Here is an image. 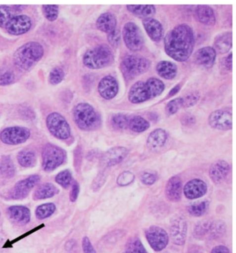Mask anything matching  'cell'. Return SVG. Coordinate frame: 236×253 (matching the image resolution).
<instances>
[{"label": "cell", "mask_w": 236, "mask_h": 253, "mask_svg": "<svg viewBox=\"0 0 236 253\" xmlns=\"http://www.w3.org/2000/svg\"><path fill=\"white\" fill-rule=\"evenodd\" d=\"M82 245L84 253H96L94 248L93 244H92L90 239L88 237H85L83 239Z\"/></svg>", "instance_id": "cell-51"}, {"label": "cell", "mask_w": 236, "mask_h": 253, "mask_svg": "<svg viewBox=\"0 0 236 253\" xmlns=\"http://www.w3.org/2000/svg\"><path fill=\"white\" fill-rule=\"evenodd\" d=\"M211 253H230V250L225 246H217L213 248Z\"/></svg>", "instance_id": "cell-54"}, {"label": "cell", "mask_w": 236, "mask_h": 253, "mask_svg": "<svg viewBox=\"0 0 236 253\" xmlns=\"http://www.w3.org/2000/svg\"><path fill=\"white\" fill-rule=\"evenodd\" d=\"M188 253H204L197 247H193L189 251Z\"/></svg>", "instance_id": "cell-57"}, {"label": "cell", "mask_w": 236, "mask_h": 253, "mask_svg": "<svg viewBox=\"0 0 236 253\" xmlns=\"http://www.w3.org/2000/svg\"><path fill=\"white\" fill-rule=\"evenodd\" d=\"M129 118L124 114H117L113 116L111 120V124L114 129L117 130H125L128 128Z\"/></svg>", "instance_id": "cell-35"}, {"label": "cell", "mask_w": 236, "mask_h": 253, "mask_svg": "<svg viewBox=\"0 0 236 253\" xmlns=\"http://www.w3.org/2000/svg\"><path fill=\"white\" fill-rule=\"evenodd\" d=\"M44 55V48L38 42H29L17 48L13 55L14 65L21 71H28Z\"/></svg>", "instance_id": "cell-3"}, {"label": "cell", "mask_w": 236, "mask_h": 253, "mask_svg": "<svg viewBox=\"0 0 236 253\" xmlns=\"http://www.w3.org/2000/svg\"><path fill=\"white\" fill-rule=\"evenodd\" d=\"M15 12V9L12 8V7L7 6H0V27L3 29L7 20L11 16L12 14H13Z\"/></svg>", "instance_id": "cell-45"}, {"label": "cell", "mask_w": 236, "mask_h": 253, "mask_svg": "<svg viewBox=\"0 0 236 253\" xmlns=\"http://www.w3.org/2000/svg\"><path fill=\"white\" fill-rule=\"evenodd\" d=\"M168 140V133L166 130L154 129L149 135L147 140V147L151 152H156L160 150L166 145Z\"/></svg>", "instance_id": "cell-21"}, {"label": "cell", "mask_w": 236, "mask_h": 253, "mask_svg": "<svg viewBox=\"0 0 236 253\" xmlns=\"http://www.w3.org/2000/svg\"><path fill=\"white\" fill-rule=\"evenodd\" d=\"M122 35L125 44L130 51H141L143 47V36L136 24L130 22L125 24Z\"/></svg>", "instance_id": "cell-8"}, {"label": "cell", "mask_w": 236, "mask_h": 253, "mask_svg": "<svg viewBox=\"0 0 236 253\" xmlns=\"http://www.w3.org/2000/svg\"><path fill=\"white\" fill-rule=\"evenodd\" d=\"M230 171V166L227 161L218 160L211 165L209 176L213 183L219 184L225 181Z\"/></svg>", "instance_id": "cell-19"}, {"label": "cell", "mask_w": 236, "mask_h": 253, "mask_svg": "<svg viewBox=\"0 0 236 253\" xmlns=\"http://www.w3.org/2000/svg\"><path fill=\"white\" fill-rule=\"evenodd\" d=\"M55 206L51 203L43 204L36 209V217L39 219H45L49 217L55 212Z\"/></svg>", "instance_id": "cell-37"}, {"label": "cell", "mask_w": 236, "mask_h": 253, "mask_svg": "<svg viewBox=\"0 0 236 253\" xmlns=\"http://www.w3.org/2000/svg\"><path fill=\"white\" fill-rule=\"evenodd\" d=\"M143 25L152 41L154 42L161 41L163 36V27L160 22L154 19L153 17H150V18L143 19Z\"/></svg>", "instance_id": "cell-24"}, {"label": "cell", "mask_w": 236, "mask_h": 253, "mask_svg": "<svg viewBox=\"0 0 236 253\" xmlns=\"http://www.w3.org/2000/svg\"><path fill=\"white\" fill-rule=\"evenodd\" d=\"M79 185L77 182L73 184L72 192H71L70 199L72 202H76L79 195Z\"/></svg>", "instance_id": "cell-52"}, {"label": "cell", "mask_w": 236, "mask_h": 253, "mask_svg": "<svg viewBox=\"0 0 236 253\" xmlns=\"http://www.w3.org/2000/svg\"><path fill=\"white\" fill-rule=\"evenodd\" d=\"M209 124L213 129L227 131L232 129L233 117L231 111L217 110L210 114Z\"/></svg>", "instance_id": "cell-14"}, {"label": "cell", "mask_w": 236, "mask_h": 253, "mask_svg": "<svg viewBox=\"0 0 236 253\" xmlns=\"http://www.w3.org/2000/svg\"><path fill=\"white\" fill-rule=\"evenodd\" d=\"M126 253H148L137 237L130 239L127 244Z\"/></svg>", "instance_id": "cell-36"}, {"label": "cell", "mask_w": 236, "mask_h": 253, "mask_svg": "<svg viewBox=\"0 0 236 253\" xmlns=\"http://www.w3.org/2000/svg\"><path fill=\"white\" fill-rule=\"evenodd\" d=\"M65 78V72L60 67H55L49 74V82L53 85H56L62 82Z\"/></svg>", "instance_id": "cell-43"}, {"label": "cell", "mask_w": 236, "mask_h": 253, "mask_svg": "<svg viewBox=\"0 0 236 253\" xmlns=\"http://www.w3.org/2000/svg\"><path fill=\"white\" fill-rule=\"evenodd\" d=\"M126 253V252H124V253Z\"/></svg>", "instance_id": "cell-58"}, {"label": "cell", "mask_w": 236, "mask_h": 253, "mask_svg": "<svg viewBox=\"0 0 236 253\" xmlns=\"http://www.w3.org/2000/svg\"><path fill=\"white\" fill-rule=\"evenodd\" d=\"M182 98V107L189 108L195 105L200 99V94L197 91L189 93Z\"/></svg>", "instance_id": "cell-42"}, {"label": "cell", "mask_w": 236, "mask_h": 253, "mask_svg": "<svg viewBox=\"0 0 236 253\" xmlns=\"http://www.w3.org/2000/svg\"><path fill=\"white\" fill-rule=\"evenodd\" d=\"M107 179V174L105 171H101L99 174L97 175L96 178L94 181L93 183V189L94 191H98L100 188L104 184H105V181Z\"/></svg>", "instance_id": "cell-49"}, {"label": "cell", "mask_w": 236, "mask_h": 253, "mask_svg": "<svg viewBox=\"0 0 236 253\" xmlns=\"http://www.w3.org/2000/svg\"><path fill=\"white\" fill-rule=\"evenodd\" d=\"M65 159V151L55 145L47 144L43 151V169L47 171L54 170L63 164Z\"/></svg>", "instance_id": "cell-7"}, {"label": "cell", "mask_w": 236, "mask_h": 253, "mask_svg": "<svg viewBox=\"0 0 236 253\" xmlns=\"http://www.w3.org/2000/svg\"><path fill=\"white\" fill-rule=\"evenodd\" d=\"M150 65L148 59L140 55H128L123 58L120 68L125 79L132 81L146 73L150 69Z\"/></svg>", "instance_id": "cell-6"}, {"label": "cell", "mask_w": 236, "mask_h": 253, "mask_svg": "<svg viewBox=\"0 0 236 253\" xmlns=\"http://www.w3.org/2000/svg\"><path fill=\"white\" fill-rule=\"evenodd\" d=\"M225 223L222 221H216V222L211 223V228H210V233L211 236L213 237H219L220 235L225 232Z\"/></svg>", "instance_id": "cell-48"}, {"label": "cell", "mask_w": 236, "mask_h": 253, "mask_svg": "<svg viewBox=\"0 0 236 253\" xmlns=\"http://www.w3.org/2000/svg\"><path fill=\"white\" fill-rule=\"evenodd\" d=\"M72 181V176L71 171L68 169L61 171L55 177V181L64 188H67L70 185Z\"/></svg>", "instance_id": "cell-39"}, {"label": "cell", "mask_w": 236, "mask_h": 253, "mask_svg": "<svg viewBox=\"0 0 236 253\" xmlns=\"http://www.w3.org/2000/svg\"><path fill=\"white\" fill-rule=\"evenodd\" d=\"M180 89H181V86H180V84H178L175 86V87L173 88V89L170 91L169 93H168V97H172L175 96L176 93H178L179 91H180Z\"/></svg>", "instance_id": "cell-56"}, {"label": "cell", "mask_w": 236, "mask_h": 253, "mask_svg": "<svg viewBox=\"0 0 236 253\" xmlns=\"http://www.w3.org/2000/svg\"><path fill=\"white\" fill-rule=\"evenodd\" d=\"M233 43V36L232 32L223 33L216 38L214 42L215 51L220 54H225L230 51Z\"/></svg>", "instance_id": "cell-27"}, {"label": "cell", "mask_w": 236, "mask_h": 253, "mask_svg": "<svg viewBox=\"0 0 236 253\" xmlns=\"http://www.w3.org/2000/svg\"><path fill=\"white\" fill-rule=\"evenodd\" d=\"M58 192V189L52 183H45L38 187L34 195L36 200L51 198Z\"/></svg>", "instance_id": "cell-30"}, {"label": "cell", "mask_w": 236, "mask_h": 253, "mask_svg": "<svg viewBox=\"0 0 236 253\" xmlns=\"http://www.w3.org/2000/svg\"><path fill=\"white\" fill-rule=\"evenodd\" d=\"M15 76L13 71L9 69L0 70V86L9 85L15 81Z\"/></svg>", "instance_id": "cell-41"}, {"label": "cell", "mask_w": 236, "mask_h": 253, "mask_svg": "<svg viewBox=\"0 0 236 253\" xmlns=\"http://www.w3.org/2000/svg\"><path fill=\"white\" fill-rule=\"evenodd\" d=\"M121 34L119 29H116L107 34V41L112 47L117 48L121 42Z\"/></svg>", "instance_id": "cell-47"}, {"label": "cell", "mask_w": 236, "mask_h": 253, "mask_svg": "<svg viewBox=\"0 0 236 253\" xmlns=\"http://www.w3.org/2000/svg\"><path fill=\"white\" fill-rule=\"evenodd\" d=\"M128 154V149L124 147H112L103 154L101 164L104 168L111 167L122 162Z\"/></svg>", "instance_id": "cell-16"}, {"label": "cell", "mask_w": 236, "mask_h": 253, "mask_svg": "<svg viewBox=\"0 0 236 253\" xmlns=\"http://www.w3.org/2000/svg\"><path fill=\"white\" fill-rule=\"evenodd\" d=\"M96 24L98 30L109 34L117 29V17L113 13L107 12L100 15L97 19Z\"/></svg>", "instance_id": "cell-26"}, {"label": "cell", "mask_w": 236, "mask_h": 253, "mask_svg": "<svg viewBox=\"0 0 236 253\" xmlns=\"http://www.w3.org/2000/svg\"><path fill=\"white\" fill-rule=\"evenodd\" d=\"M194 46L193 31L186 24L176 26L164 38V49L166 54L178 62L187 61L191 55Z\"/></svg>", "instance_id": "cell-1"}, {"label": "cell", "mask_w": 236, "mask_h": 253, "mask_svg": "<svg viewBox=\"0 0 236 253\" xmlns=\"http://www.w3.org/2000/svg\"><path fill=\"white\" fill-rule=\"evenodd\" d=\"M211 223H212L209 220H204L197 223L194 229V237L198 240L204 239V237L209 233Z\"/></svg>", "instance_id": "cell-34"}, {"label": "cell", "mask_w": 236, "mask_h": 253, "mask_svg": "<svg viewBox=\"0 0 236 253\" xmlns=\"http://www.w3.org/2000/svg\"><path fill=\"white\" fill-rule=\"evenodd\" d=\"M195 118L191 115H186L182 119V123L185 126H190V125L195 124Z\"/></svg>", "instance_id": "cell-53"}, {"label": "cell", "mask_w": 236, "mask_h": 253, "mask_svg": "<svg viewBox=\"0 0 236 253\" xmlns=\"http://www.w3.org/2000/svg\"><path fill=\"white\" fill-rule=\"evenodd\" d=\"M140 179L144 184L150 185L155 183V181H157V177L152 173L144 172L141 175Z\"/></svg>", "instance_id": "cell-50"}, {"label": "cell", "mask_w": 236, "mask_h": 253, "mask_svg": "<svg viewBox=\"0 0 236 253\" xmlns=\"http://www.w3.org/2000/svg\"><path fill=\"white\" fill-rule=\"evenodd\" d=\"M182 182L178 176H173L168 180L166 187V195L168 200L178 202L182 197Z\"/></svg>", "instance_id": "cell-23"}, {"label": "cell", "mask_w": 236, "mask_h": 253, "mask_svg": "<svg viewBox=\"0 0 236 253\" xmlns=\"http://www.w3.org/2000/svg\"><path fill=\"white\" fill-rule=\"evenodd\" d=\"M73 117L76 126L84 131H93L100 125L99 115L89 103L76 105L73 110Z\"/></svg>", "instance_id": "cell-4"}, {"label": "cell", "mask_w": 236, "mask_h": 253, "mask_svg": "<svg viewBox=\"0 0 236 253\" xmlns=\"http://www.w3.org/2000/svg\"><path fill=\"white\" fill-rule=\"evenodd\" d=\"M135 179V175L130 171H123L118 176L117 182V184L120 186H126L133 183Z\"/></svg>", "instance_id": "cell-46"}, {"label": "cell", "mask_w": 236, "mask_h": 253, "mask_svg": "<svg viewBox=\"0 0 236 253\" xmlns=\"http://www.w3.org/2000/svg\"><path fill=\"white\" fill-rule=\"evenodd\" d=\"M10 219L20 224L29 223L31 219L30 210L25 206H14L7 211Z\"/></svg>", "instance_id": "cell-25"}, {"label": "cell", "mask_w": 236, "mask_h": 253, "mask_svg": "<svg viewBox=\"0 0 236 253\" xmlns=\"http://www.w3.org/2000/svg\"><path fill=\"white\" fill-rule=\"evenodd\" d=\"M17 160L22 167L30 168L36 163V156L33 151L24 150L21 151L17 155Z\"/></svg>", "instance_id": "cell-32"}, {"label": "cell", "mask_w": 236, "mask_h": 253, "mask_svg": "<svg viewBox=\"0 0 236 253\" xmlns=\"http://www.w3.org/2000/svg\"><path fill=\"white\" fill-rule=\"evenodd\" d=\"M207 185L202 180L195 178L189 181L184 188L185 197L189 199L200 198L206 193Z\"/></svg>", "instance_id": "cell-18"}, {"label": "cell", "mask_w": 236, "mask_h": 253, "mask_svg": "<svg viewBox=\"0 0 236 253\" xmlns=\"http://www.w3.org/2000/svg\"><path fill=\"white\" fill-rule=\"evenodd\" d=\"M98 92L104 99L110 100L119 92V84L113 76H107L100 80L98 86Z\"/></svg>", "instance_id": "cell-17"}, {"label": "cell", "mask_w": 236, "mask_h": 253, "mask_svg": "<svg viewBox=\"0 0 236 253\" xmlns=\"http://www.w3.org/2000/svg\"><path fill=\"white\" fill-rule=\"evenodd\" d=\"M145 237L151 248L159 252L167 247L169 237L166 230L161 227L152 226L145 230Z\"/></svg>", "instance_id": "cell-12"}, {"label": "cell", "mask_w": 236, "mask_h": 253, "mask_svg": "<svg viewBox=\"0 0 236 253\" xmlns=\"http://www.w3.org/2000/svg\"><path fill=\"white\" fill-rule=\"evenodd\" d=\"M114 60L113 52L110 46L101 44L88 50L83 56V64L88 68L100 69L112 65Z\"/></svg>", "instance_id": "cell-5"}, {"label": "cell", "mask_w": 236, "mask_h": 253, "mask_svg": "<svg viewBox=\"0 0 236 253\" xmlns=\"http://www.w3.org/2000/svg\"><path fill=\"white\" fill-rule=\"evenodd\" d=\"M47 126L50 132L55 138L66 140L71 136V128L61 114L53 112L47 118Z\"/></svg>", "instance_id": "cell-9"}, {"label": "cell", "mask_w": 236, "mask_h": 253, "mask_svg": "<svg viewBox=\"0 0 236 253\" xmlns=\"http://www.w3.org/2000/svg\"><path fill=\"white\" fill-rule=\"evenodd\" d=\"M15 13L12 14L11 16L7 20L3 29L7 33L13 36L25 34L30 30L32 26L31 18L27 15H17Z\"/></svg>", "instance_id": "cell-10"}, {"label": "cell", "mask_w": 236, "mask_h": 253, "mask_svg": "<svg viewBox=\"0 0 236 253\" xmlns=\"http://www.w3.org/2000/svg\"><path fill=\"white\" fill-rule=\"evenodd\" d=\"M164 83L156 78L146 81H138L131 86L128 92V99L134 104L144 103L159 96L164 91Z\"/></svg>", "instance_id": "cell-2"}, {"label": "cell", "mask_w": 236, "mask_h": 253, "mask_svg": "<svg viewBox=\"0 0 236 253\" xmlns=\"http://www.w3.org/2000/svg\"><path fill=\"white\" fill-rule=\"evenodd\" d=\"M216 51L211 46L199 48L195 54V60L197 65L204 68H211L216 58Z\"/></svg>", "instance_id": "cell-20"}, {"label": "cell", "mask_w": 236, "mask_h": 253, "mask_svg": "<svg viewBox=\"0 0 236 253\" xmlns=\"http://www.w3.org/2000/svg\"><path fill=\"white\" fill-rule=\"evenodd\" d=\"M15 173L13 161L8 157H0V175L11 177Z\"/></svg>", "instance_id": "cell-33"}, {"label": "cell", "mask_w": 236, "mask_h": 253, "mask_svg": "<svg viewBox=\"0 0 236 253\" xmlns=\"http://www.w3.org/2000/svg\"><path fill=\"white\" fill-rule=\"evenodd\" d=\"M40 181V176L32 175L16 183L10 192V197L13 199H22L29 195V192L34 188Z\"/></svg>", "instance_id": "cell-15"}, {"label": "cell", "mask_w": 236, "mask_h": 253, "mask_svg": "<svg viewBox=\"0 0 236 253\" xmlns=\"http://www.w3.org/2000/svg\"><path fill=\"white\" fill-rule=\"evenodd\" d=\"M194 15L196 20L204 25L212 27L216 24V15L211 6L205 5L196 6L194 10Z\"/></svg>", "instance_id": "cell-22"}, {"label": "cell", "mask_w": 236, "mask_h": 253, "mask_svg": "<svg viewBox=\"0 0 236 253\" xmlns=\"http://www.w3.org/2000/svg\"><path fill=\"white\" fill-rule=\"evenodd\" d=\"M158 75L166 80L174 79L178 74V67L173 62L160 61L156 67Z\"/></svg>", "instance_id": "cell-28"}, {"label": "cell", "mask_w": 236, "mask_h": 253, "mask_svg": "<svg viewBox=\"0 0 236 253\" xmlns=\"http://www.w3.org/2000/svg\"><path fill=\"white\" fill-rule=\"evenodd\" d=\"M150 126V123L140 116H131L129 118L128 128L135 132H143L148 129Z\"/></svg>", "instance_id": "cell-31"}, {"label": "cell", "mask_w": 236, "mask_h": 253, "mask_svg": "<svg viewBox=\"0 0 236 253\" xmlns=\"http://www.w3.org/2000/svg\"><path fill=\"white\" fill-rule=\"evenodd\" d=\"M233 53H231L227 57L226 59H225V67H227V69H228L230 72H232V55Z\"/></svg>", "instance_id": "cell-55"}, {"label": "cell", "mask_w": 236, "mask_h": 253, "mask_svg": "<svg viewBox=\"0 0 236 253\" xmlns=\"http://www.w3.org/2000/svg\"><path fill=\"white\" fill-rule=\"evenodd\" d=\"M187 229L188 224L183 216L177 215L173 218L170 226V234L173 244L178 246H182L185 244Z\"/></svg>", "instance_id": "cell-13"}, {"label": "cell", "mask_w": 236, "mask_h": 253, "mask_svg": "<svg viewBox=\"0 0 236 253\" xmlns=\"http://www.w3.org/2000/svg\"><path fill=\"white\" fill-rule=\"evenodd\" d=\"M182 107V98H175L168 102L166 106V112L168 116L176 114Z\"/></svg>", "instance_id": "cell-44"}, {"label": "cell", "mask_w": 236, "mask_h": 253, "mask_svg": "<svg viewBox=\"0 0 236 253\" xmlns=\"http://www.w3.org/2000/svg\"><path fill=\"white\" fill-rule=\"evenodd\" d=\"M43 11L48 21L53 22L58 18L59 7L57 5H43Z\"/></svg>", "instance_id": "cell-40"}, {"label": "cell", "mask_w": 236, "mask_h": 253, "mask_svg": "<svg viewBox=\"0 0 236 253\" xmlns=\"http://www.w3.org/2000/svg\"><path fill=\"white\" fill-rule=\"evenodd\" d=\"M209 203L204 201L192 204L189 207V212L190 214L195 216H202L207 211Z\"/></svg>", "instance_id": "cell-38"}, {"label": "cell", "mask_w": 236, "mask_h": 253, "mask_svg": "<svg viewBox=\"0 0 236 253\" xmlns=\"http://www.w3.org/2000/svg\"><path fill=\"white\" fill-rule=\"evenodd\" d=\"M31 136L30 130L24 126H11L1 131L0 139L7 145H19L29 139Z\"/></svg>", "instance_id": "cell-11"}, {"label": "cell", "mask_w": 236, "mask_h": 253, "mask_svg": "<svg viewBox=\"0 0 236 253\" xmlns=\"http://www.w3.org/2000/svg\"><path fill=\"white\" fill-rule=\"evenodd\" d=\"M126 8L130 13L140 18H150L156 13L155 6L153 5H128Z\"/></svg>", "instance_id": "cell-29"}]
</instances>
